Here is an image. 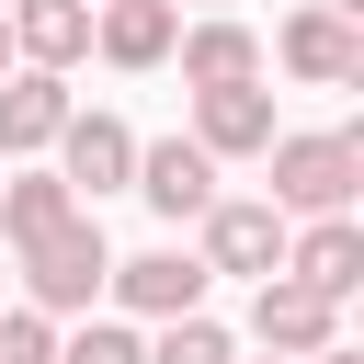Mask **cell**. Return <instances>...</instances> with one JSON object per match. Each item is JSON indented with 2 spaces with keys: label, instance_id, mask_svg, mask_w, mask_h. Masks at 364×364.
Masks as SVG:
<instances>
[{
  "label": "cell",
  "instance_id": "cell-13",
  "mask_svg": "<svg viewBox=\"0 0 364 364\" xmlns=\"http://www.w3.org/2000/svg\"><path fill=\"white\" fill-rule=\"evenodd\" d=\"M136 193L182 228V216H205V205H216V159H205L193 136H159V148H136Z\"/></svg>",
  "mask_w": 364,
  "mask_h": 364
},
{
  "label": "cell",
  "instance_id": "cell-10",
  "mask_svg": "<svg viewBox=\"0 0 364 364\" xmlns=\"http://www.w3.org/2000/svg\"><path fill=\"white\" fill-rule=\"evenodd\" d=\"M0 23H11V57H23V68H46V80L91 57V0H11Z\"/></svg>",
  "mask_w": 364,
  "mask_h": 364
},
{
  "label": "cell",
  "instance_id": "cell-20",
  "mask_svg": "<svg viewBox=\"0 0 364 364\" xmlns=\"http://www.w3.org/2000/svg\"><path fill=\"white\" fill-rule=\"evenodd\" d=\"M318 11H341V23H353V11H364V0H318Z\"/></svg>",
  "mask_w": 364,
  "mask_h": 364
},
{
  "label": "cell",
  "instance_id": "cell-18",
  "mask_svg": "<svg viewBox=\"0 0 364 364\" xmlns=\"http://www.w3.org/2000/svg\"><path fill=\"white\" fill-rule=\"evenodd\" d=\"M0 364H57V318L11 307V318H0Z\"/></svg>",
  "mask_w": 364,
  "mask_h": 364
},
{
  "label": "cell",
  "instance_id": "cell-17",
  "mask_svg": "<svg viewBox=\"0 0 364 364\" xmlns=\"http://www.w3.org/2000/svg\"><path fill=\"white\" fill-rule=\"evenodd\" d=\"M57 364H148V341H136L125 318H91L80 341H57Z\"/></svg>",
  "mask_w": 364,
  "mask_h": 364
},
{
  "label": "cell",
  "instance_id": "cell-19",
  "mask_svg": "<svg viewBox=\"0 0 364 364\" xmlns=\"http://www.w3.org/2000/svg\"><path fill=\"white\" fill-rule=\"evenodd\" d=\"M11 68H23V57H11V23H0V80H11Z\"/></svg>",
  "mask_w": 364,
  "mask_h": 364
},
{
  "label": "cell",
  "instance_id": "cell-21",
  "mask_svg": "<svg viewBox=\"0 0 364 364\" xmlns=\"http://www.w3.org/2000/svg\"><path fill=\"white\" fill-rule=\"evenodd\" d=\"M318 364H364V353H318Z\"/></svg>",
  "mask_w": 364,
  "mask_h": 364
},
{
  "label": "cell",
  "instance_id": "cell-16",
  "mask_svg": "<svg viewBox=\"0 0 364 364\" xmlns=\"http://www.w3.org/2000/svg\"><path fill=\"white\" fill-rule=\"evenodd\" d=\"M148 364H239V353H228V330H216V318H171V330L148 341Z\"/></svg>",
  "mask_w": 364,
  "mask_h": 364
},
{
  "label": "cell",
  "instance_id": "cell-24",
  "mask_svg": "<svg viewBox=\"0 0 364 364\" xmlns=\"http://www.w3.org/2000/svg\"><path fill=\"white\" fill-rule=\"evenodd\" d=\"M0 273H11V262H0Z\"/></svg>",
  "mask_w": 364,
  "mask_h": 364
},
{
  "label": "cell",
  "instance_id": "cell-5",
  "mask_svg": "<svg viewBox=\"0 0 364 364\" xmlns=\"http://www.w3.org/2000/svg\"><path fill=\"white\" fill-rule=\"evenodd\" d=\"M57 182L91 193V205L125 193V182H136V125H125V114H68V125H57Z\"/></svg>",
  "mask_w": 364,
  "mask_h": 364
},
{
  "label": "cell",
  "instance_id": "cell-12",
  "mask_svg": "<svg viewBox=\"0 0 364 364\" xmlns=\"http://www.w3.org/2000/svg\"><path fill=\"white\" fill-rule=\"evenodd\" d=\"M193 148L205 159H262L273 148V91H193Z\"/></svg>",
  "mask_w": 364,
  "mask_h": 364
},
{
  "label": "cell",
  "instance_id": "cell-15",
  "mask_svg": "<svg viewBox=\"0 0 364 364\" xmlns=\"http://www.w3.org/2000/svg\"><path fill=\"white\" fill-rule=\"evenodd\" d=\"M68 216H91V205H80V193L57 182V171H0V239H11V250L57 239Z\"/></svg>",
  "mask_w": 364,
  "mask_h": 364
},
{
  "label": "cell",
  "instance_id": "cell-8",
  "mask_svg": "<svg viewBox=\"0 0 364 364\" xmlns=\"http://www.w3.org/2000/svg\"><path fill=\"white\" fill-rule=\"evenodd\" d=\"M284 284H307V296H353L364 284V228L353 216H307V228H284Z\"/></svg>",
  "mask_w": 364,
  "mask_h": 364
},
{
  "label": "cell",
  "instance_id": "cell-3",
  "mask_svg": "<svg viewBox=\"0 0 364 364\" xmlns=\"http://www.w3.org/2000/svg\"><path fill=\"white\" fill-rule=\"evenodd\" d=\"M193 228H205V250H193L205 273H250V284H273V273H284V216H273V205H250V193H216Z\"/></svg>",
  "mask_w": 364,
  "mask_h": 364
},
{
  "label": "cell",
  "instance_id": "cell-7",
  "mask_svg": "<svg viewBox=\"0 0 364 364\" xmlns=\"http://www.w3.org/2000/svg\"><path fill=\"white\" fill-rule=\"evenodd\" d=\"M273 57H284L296 80H318V91H353V80H364V23H341V11L307 0V11L273 34Z\"/></svg>",
  "mask_w": 364,
  "mask_h": 364
},
{
  "label": "cell",
  "instance_id": "cell-9",
  "mask_svg": "<svg viewBox=\"0 0 364 364\" xmlns=\"http://www.w3.org/2000/svg\"><path fill=\"white\" fill-rule=\"evenodd\" d=\"M171 57H182V80H193V91H250V80H262V34H250L239 11L182 23V46H171Z\"/></svg>",
  "mask_w": 364,
  "mask_h": 364
},
{
  "label": "cell",
  "instance_id": "cell-4",
  "mask_svg": "<svg viewBox=\"0 0 364 364\" xmlns=\"http://www.w3.org/2000/svg\"><path fill=\"white\" fill-rule=\"evenodd\" d=\"M102 296H114L125 318H159V330H171V318H205V262H193V250H136V262L102 273Z\"/></svg>",
  "mask_w": 364,
  "mask_h": 364
},
{
  "label": "cell",
  "instance_id": "cell-23",
  "mask_svg": "<svg viewBox=\"0 0 364 364\" xmlns=\"http://www.w3.org/2000/svg\"><path fill=\"white\" fill-rule=\"evenodd\" d=\"M0 11H11V0H0Z\"/></svg>",
  "mask_w": 364,
  "mask_h": 364
},
{
  "label": "cell",
  "instance_id": "cell-6",
  "mask_svg": "<svg viewBox=\"0 0 364 364\" xmlns=\"http://www.w3.org/2000/svg\"><path fill=\"white\" fill-rule=\"evenodd\" d=\"M250 330H262V353H273V364H318V353H341V307H330V296H307V284H284V273L250 296Z\"/></svg>",
  "mask_w": 364,
  "mask_h": 364
},
{
  "label": "cell",
  "instance_id": "cell-22",
  "mask_svg": "<svg viewBox=\"0 0 364 364\" xmlns=\"http://www.w3.org/2000/svg\"><path fill=\"white\" fill-rule=\"evenodd\" d=\"M171 11H182V0H171Z\"/></svg>",
  "mask_w": 364,
  "mask_h": 364
},
{
  "label": "cell",
  "instance_id": "cell-1",
  "mask_svg": "<svg viewBox=\"0 0 364 364\" xmlns=\"http://www.w3.org/2000/svg\"><path fill=\"white\" fill-rule=\"evenodd\" d=\"M273 216H353V182H364V136L353 125H318V136H273Z\"/></svg>",
  "mask_w": 364,
  "mask_h": 364
},
{
  "label": "cell",
  "instance_id": "cell-2",
  "mask_svg": "<svg viewBox=\"0 0 364 364\" xmlns=\"http://www.w3.org/2000/svg\"><path fill=\"white\" fill-rule=\"evenodd\" d=\"M102 273H114L102 216H68L57 239H34V250H23V307H34V318H80V307L102 296Z\"/></svg>",
  "mask_w": 364,
  "mask_h": 364
},
{
  "label": "cell",
  "instance_id": "cell-14",
  "mask_svg": "<svg viewBox=\"0 0 364 364\" xmlns=\"http://www.w3.org/2000/svg\"><path fill=\"white\" fill-rule=\"evenodd\" d=\"M91 46H102L114 68H159V57L182 46V11H171V0H114V11H91Z\"/></svg>",
  "mask_w": 364,
  "mask_h": 364
},
{
  "label": "cell",
  "instance_id": "cell-11",
  "mask_svg": "<svg viewBox=\"0 0 364 364\" xmlns=\"http://www.w3.org/2000/svg\"><path fill=\"white\" fill-rule=\"evenodd\" d=\"M80 102H68V80H46V68H11L0 80V171L11 159H34V148H57V125H68Z\"/></svg>",
  "mask_w": 364,
  "mask_h": 364
}]
</instances>
